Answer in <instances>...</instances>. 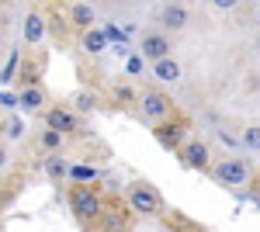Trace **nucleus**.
<instances>
[{"label":"nucleus","mask_w":260,"mask_h":232,"mask_svg":"<svg viewBox=\"0 0 260 232\" xmlns=\"http://www.w3.org/2000/svg\"><path fill=\"white\" fill-rule=\"evenodd\" d=\"M70 208L73 215L80 218V222H101V215H104V197H101L98 187H90V184H73L70 187Z\"/></svg>","instance_id":"1"},{"label":"nucleus","mask_w":260,"mask_h":232,"mask_svg":"<svg viewBox=\"0 0 260 232\" xmlns=\"http://www.w3.org/2000/svg\"><path fill=\"white\" fill-rule=\"evenodd\" d=\"M212 177H215V184H222V187H246V184H253V170H250V163L240 159V156L219 159L212 167Z\"/></svg>","instance_id":"2"},{"label":"nucleus","mask_w":260,"mask_h":232,"mask_svg":"<svg viewBox=\"0 0 260 232\" xmlns=\"http://www.w3.org/2000/svg\"><path fill=\"white\" fill-rule=\"evenodd\" d=\"M139 111H142V118L153 121V125L177 118L174 101H170V94H163V90H142V94H139Z\"/></svg>","instance_id":"3"},{"label":"nucleus","mask_w":260,"mask_h":232,"mask_svg":"<svg viewBox=\"0 0 260 232\" xmlns=\"http://www.w3.org/2000/svg\"><path fill=\"white\" fill-rule=\"evenodd\" d=\"M125 201H128V212L136 215H167L163 212V197L153 184H132L125 191Z\"/></svg>","instance_id":"4"},{"label":"nucleus","mask_w":260,"mask_h":232,"mask_svg":"<svg viewBox=\"0 0 260 232\" xmlns=\"http://www.w3.org/2000/svg\"><path fill=\"white\" fill-rule=\"evenodd\" d=\"M187 132H191V121H187V118H170V121L153 125L156 142H160L163 149H170V153H180V149L191 142V139H187Z\"/></svg>","instance_id":"5"},{"label":"nucleus","mask_w":260,"mask_h":232,"mask_svg":"<svg viewBox=\"0 0 260 232\" xmlns=\"http://www.w3.org/2000/svg\"><path fill=\"white\" fill-rule=\"evenodd\" d=\"M180 159H184V167L187 170H198V174H212V146L208 142H201V139H191L184 149H180Z\"/></svg>","instance_id":"6"},{"label":"nucleus","mask_w":260,"mask_h":232,"mask_svg":"<svg viewBox=\"0 0 260 232\" xmlns=\"http://www.w3.org/2000/svg\"><path fill=\"white\" fill-rule=\"evenodd\" d=\"M142 49V59H149V62H160V59H170V35L167 31H146L139 42Z\"/></svg>","instance_id":"7"},{"label":"nucleus","mask_w":260,"mask_h":232,"mask_svg":"<svg viewBox=\"0 0 260 232\" xmlns=\"http://www.w3.org/2000/svg\"><path fill=\"white\" fill-rule=\"evenodd\" d=\"M45 128H56V132H62V136H77L80 132V121H77V115L70 111V108H49L45 111Z\"/></svg>","instance_id":"8"},{"label":"nucleus","mask_w":260,"mask_h":232,"mask_svg":"<svg viewBox=\"0 0 260 232\" xmlns=\"http://www.w3.org/2000/svg\"><path fill=\"white\" fill-rule=\"evenodd\" d=\"M187 21H191V11L177 4V0H170V4H163L160 11V28L170 35V31H180V28H187Z\"/></svg>","instance_id":"9"},{"label":"nucleus","mask_w":260,"mask_h":232,"mask_svg":"<svg viewBox=\"0 0 260 232\" xmlns=\"http://www.w3.org/2000/svg\"><path fill=\"white\" fill-rule=\"evenodd\" d=\"M66 21H70L80 35H83V31H90V28H94V11H90V4H80V0H77V4L66 11Z\"/></svg>","instance_id":"10"},{"label":"nucleus","mask_w":260,"mask_h":232,"mask_svg":"<svg viewBox=\"0 0 260 232\" xmlns=\"http://www.w3.org/2000/svg\"><path fill=\"white\" fill-rule=\"evenodd\" d=\"M45 101H49V97H45V90H42V83L39 87H24V90L18 94V104L24 108V111H49Z\"/></svg>","instance_id":"11"},{"label":"nucleus","mask_w":260,"mask_h":232,"mask_svg":"<svg viewBox=\"0 0 260 232\" xmlns=\"http://www.w3.org/2000/svg\"><path fill=\"white\" fill-rule=\"evenodd\" d=\"M42 56H35V59H24L21 62V73H18V80H21V90L24 87H39V80H42Z\"/></svg>","instance_id":"12"},{"label":"nucleus","mask_w":260,"mask_h":232,"mask_svg":"<svg viewBox=\"0 0 260 232\" xmlns=\"http://www.w3.org/2000/svg\"><path fill=\"white\" fill-rule=\"evenodd\" d=\"M101 225H104V232H125L128 229V215L121 212L118 205H108L104 215H101Z\"/></svg>","instance_id":"13"},{"label":"nucleus","mask_w":260,"mask_h":232,"mask_svg":"<svg viewBox=\"0 0 260 232\" xmlns=\"http://www.w3.org/2000/svg\"><path fill=\"white\" fill-rule=\"evenodd\" d=\"M163 218H167V229L170 232H208L205 225H198L194 218H187V215H180V212H167Z\"/></svg>","instance_id":"14"},{"label":"nucleus","mask_w":260,"mask_h":232,"mask_svg":"<svg viewBox=\"0 0 260 232\" xmlns=\"http://www.w3.org/2000/svg\"><path fill=\"white\" fill-rule=\"evenodd\" d=\"M80 45L90 52V56H98V52L108 49V35H104L101 28H90V31H83V35H80Z\"/></svg>","instance_id":"15"},{"label":"nucleus","mask_w":260,"mask_h":232,"mask_svg":"<svg viewBox=\"0 0 260 232\" xmlns=\"http://www.w3.org/2000/svg\"><path fill=\"white\" fill-rule=\"evenodd\" d=\"M42 35H45V18L31 11V14L24 18V39H28L31 45H35V42H42Z\"/></svg>","instance_id":"16"},{"label":"nucleus","mask_w":260,"mask_h":232,"mask_svg":"<svg viewBox=\"0 0 260 232\" xmlns=\"http://www.w3.org/2000/svg\"><path fill=\"white\" fill-rule=\"evenodd\" d=\"M111 97H115L118 108H132V104H139V94H136L128 83H115V87H111Z\"/></svg>","instance_id":"17"},{"label":"nucleus","mask_w":260,"mask_h":232,"mask_svg":"<svg viewBox=\"0 0 260 232\" xmlns=\"http://www.w3.org/2000/svg\"><path fill=\"white\" fill-rule=\"evenodd\" d=\"M62 142H66V136H62V132H56V128H45V132L39 136V146L45 149V153H59Z\"/></svg>","instance_id":"18"},{"label":"nucleus","mask_w":260,"mask_h":232,"mask_svg":"<svg viewBox=\"0 0 260 232\" xmlns=\"http://www.w3.org/2000/svg\"><path fill=\"white\" fill-rule=\"evenodd\" d=\"M153 73H156L160 80H170V83H174V80L180 77V66L174 62V59H160V62H153Z\"/></svg>","instance_id":"19"},{"label":"nucleus","mask_w":260,"mask_h":232,"mask_svg":"<svg viewBox=\"0 0 260 232\" xmlns=\"http://www.w3.org/2000/svg\"><path fill=\"white\" fill-rule=\"evenodd\" d=\"M73 104H77V111H94V108H98V94H90V90H80V94L73 97Z\"/></svg>","instance_id":"20"},{"label":"nucleus","mask_w":260,"mask_h":232,"mask_svg":"<svg viewBox=\"0 0 260 232\" xmlns=\"http://www.w3.org/2000/svg\"><path fill=\"white\" fill-rule=\"evenodd\" d=\"M18 66H21V52H11V59H7V66H4V73H0V80L7 83V80L18 77Z\"/></svg>","instance_id":"21"},{"label":"nucleus","mask_w":260,"mask_h":232,"mask_svg":"<svg viewBox=\"0 0 260 232\" xmlns=\"http://www.w3.org/2000/svg\"><path fill=\"white\" fill-rule=\"evenodd\" d=\"M243 146L260 149V125H246V128H243Z\"/></svg>","instance_id":"22"},{"label":"nucleus","mask_w":260,"mask_h":232,"mask_svg":"<svg viewBox=\"0 0 260 232\" xmlns=\"http://www.w3.org/2000/svg\"><path fill=\"white\" fill-rule=\"evenodd\" d=\"M45 174L52 177V180H59V177L66 174V167H62V159H56V156H49V159H45Z\"/></svg>","instance_id":"23"},{"label":"nucleus","mask_w":260,"mask_h":232,"mask_svg":"<svg viewBox=\"0 0 260 232\" xmlns=\"http://www.w3.org/2000/svg\"><path fill=\"white\" fill-rule=\"evenodd\" d=\"M70 177H73V180H94V177H98V170H94V167H73V170H70Z\"/></svg>","instance_id":"24"},{"label":"nucleus","mask_w":260,"mask_h":232,"mask_svg":"<svg viewBox=\"0 0 260 232\" xmlns=\"http://www.w3.org/2000/svg\"><path fill=\"white\" fill-rule=\"evenodd\" d=\"M104 35H108V39H115V42H125V35H121L115 24H108V28H104Z\"/></svg>","instance_id":"25"},{"label":"nucleus","mask_w":260,"mask_h":232,"mask_svg":"<svg viewBox=\"0 0 260 232\" xmlns=\"http://www.w3.org/2000/svg\"><path fill=\"white\" fill-rule=\"evenodd\" d=\"M212 4H215V7H219V11H233V7H236V4H240V0H212Z\"/></svg>","instance_id":"26"},{"label":"nucleus","mask_w":260,"mask_h":232,"mask_svg":"<svg viewBox=\"0 0 260 232\" xmlns=\"http://www.w3.org/2000/svg\"><path fill=\"white\" fill-rule=\"evenodd\" d=\"M253 197H260V170L253 174Z\"/></svg>","instance_id":"27"},{"label":"nucleus","mask_w":260,"mask_h":232,"mask_svg":"<svg viewBox=\"0 0 260 232\" xmlns=\"http://www.w3.org/2000/svg\"><path fill=\"white\" fill-rule=\"evenodd\" d=\"M4 163H7V153H4V142H0V170H4Z\"/></svg>","instance_id":"28"},{"label":"nucleus","mask_w":260,"mask_h":232,"mask_svg":"<svg viewBox=\"0 0 260 232\" xmlns=\"http://www.w3.org/2000/svg\"><path fill=\"white\" fill-rule=\"evenodd\" d=\"M0 52H4V31H0Z\"/></svg>","instance_id":"29"},{"label":"nucleus","mask_w":260,"mask_h":232,"mask_svg":"<svg viewBox=\"0 0 260 232\" xmlns=\"http://www.w3.org/2000/svg\"><path fill=\"white\" fill-rule=\"evenodd\" d=\"M35 4H52V0H35Z\"/></svg>","instance_id":"30"},{"label":"nucleus","mask_w":260,"mask_h":232,"mask_svg":"<svg viewBox=\"0 0 260 232\" xmlns=\"http://www.w3.org/2000/svg\"><path fill=\"white\" fill-rule=\"evenodd\" d=\"M80 4H87V0H80Z\"/></svg>","instance_id":"31"},{"label":"nucleus","mask_w":260,"mask_h":232,"mask_svg":"<svg viewBox=\"0 0 260 232\" xmlns=\"http://www.w3.org/2000/svg\"><path fill=\"white\" fill-rule=\"evenodd\" d=\"M257 18H260V11H257Z\"/></svg>","instance_id":"32"},{"label":"nucleus","mask_w":260,"mask_h":232,"mask_svg":"<svg viewBox=\"0 0 260 232\" xmlns=\"http://www.w3.org/2000/svg\"><path fill=\"white\" fill-rule=\"evenodd\" d=\"M257 205H260V197H257Z\"/></svg>","instance_id":"33"}]
</instances>
